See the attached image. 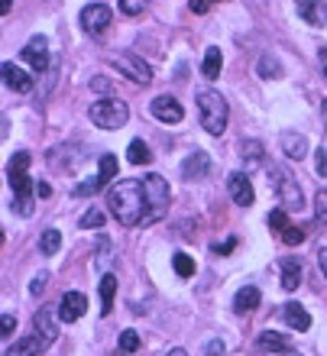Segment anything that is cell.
I'll return each mask as SVG.
<instances>
[{"label": "cell", "mask_w": 327, "mask_h": 356, "mask_svg": "<svg viewBox=\"0 0 327 356\" xmlns=\"http://www.w3.org/2000/svg\"><path fill=\"white\" fill-rule=\"evenodd\" d=\"M107 204H111V214L117 217V224L123 227L146 224V217H150V201H146L143 178H120L107 191Z\"/></svg>", "instance_id": "cell-1"}, {"label": "cell", "mask_w": 327, "mask_h": 356, "mask_svg": "<svg viewBox=\"0 0 327 356\" xmlns=\"http://www.w3.org/2000/svg\"><path fill=\"white\" fill-rule=\"evenodd\" d=\"M29 152H17L13 159H10L7 165V181L10 188L17 191V201H13V207H17L19 217H29L33 214V195H36V185L29 181Z\"/></svg>", "instance_id": "cell-2"}, {"label": "cell", "mask_w": 327, "mask_h": 356, "mask_svg": "<svg viewBox=\"0 0 327 356\" xmlns=\"http://www.w3.org/2000/svg\"><path fill=\"white\" fill-rule=\"evenodd\" d=\"M198 113H201V127H205L211 136H221L227 130V120H230V107H227L224 94L221 91H201L198 94Z\"/></svg>", "instance_id": "cell-3"}, {"label": "cell", "mask_w": 327, "mask_h": 356, "mask_svg": "<svg viewBox=\"0 0 327 356\" xmlns=\"http://www.w3.org/2000/svg\"><path fill=\"white\" fill-rule=\"evenodd\" d=\"M94 127H101V130H120L127 127L130 120V107L120 101V97H101V101L91 104V111H88Z\"/></svg>", "instance_id": "cell-4"}, {"label": "cell", "mask_w": 327, "mask_h": 356, "mask_svg": "<svg viewBox=\"0 0 327 356\" xmlns=\"http://www.w3.org/2000/svg\"><path fill=\"white\" fill-rule=\"evenodd\" d=\"M143 188H146V201H150V217H146V224H152V220H159V217L168 211L172 191H168L166 178L156 175V172H150V175L143 178Z\"/></svg>", "instance_id": "cell-5"}, {"label": "cell", "mask_w": 327, "mask_h": 356, "mask_svg": "<svg viewBox=\"0 0 327 356\" xmlns=\"http://www.w3.org/2000/svg\"><path fill=\"white\" fill-rule=\"evenodd\" d=\"M272 178V185H276V195H279L282 207L285 211H298L301 207V185H298V178L292 175L289 169H282V165H276V169L269 172Z\"/></svg>", "instance_id": "cell-6"}, {"label": "cell", "mask_w": 327, "mask_h": 356, "mask_svg": "<svg viewBox=\"0 0 327 356\" xmlns=\"http://www.w3.org/2000/svg\"><path fill=\"white\" fill-rule=\"evenodd\" d=\"M111 65L120 72V75H127L130 81H136V85H150L152 81V68L143 62L136 52H120V56H111Z\"/></svg>", "instance_id": "cell-7"}, {"label": "cell", "mask_w": 327, "mask_h": 356, "mask_svg": "<svg viewBox=\"0 0 327 356\" xmlns=\"http://www.w3.org/2000/svg\"><path fill=\"white\" fill-rule=\"evenodd\" d=\"M23 62H26L36 75H46L49 68H52L49 65V42H46V36H33L26 46H23Z\"/></svg>", "instance_id": "cell-8"}, {"label": "cell", "mask_w": 327, "mask_h": 356, "mask_svg": "<svg viewBox=\"0 0 327 356\" xmlns=\"http://www.w3.org/2000/svg\"><path fill=\"white\" fill-rule=\"evenodd\" d=\"M113 23V10L107 3H91V7L81 10V26L91 33V36H101L104 29Z\"/></svg>", "instance_id": "cell-9"}, {"label": "cell", "mask_w": 327, "mask_h": 356, "mask_svg": "<svg viewBox=\"0 0 327 356\" xmlns=\"http://www.w3.org/2000/svg\"><path fill=\"white\" fill-rule=\"evenodd\" d=\"M33 334L42 340V347H52L58 340V314L52 308H39L33 318Z\"/></svg>", "instance_id": "cell-10"}, {"label": "cell", "mask_w": 327, "mask_h": 356, "mask_svg": "<svg viewBox=\"0 0 327 356\" xmlns=\"http://www.w3.org/2000/svg\"><path fill=\"white\" fill-rule=\"evenodd\" d=\"M152 117L162 123H182L185 120V107H182L172 94H159V97L152 101Z\"/></svg>", "instance_id": "cell-11"}, {"label": "cell", "mask_w": 327, "mask_h": 356, "mask_svg": "<svg viewBox=\"0 0 327 356\" xmlns=\"http://www.w3.org/2000/svg\"><path fill=\"white\" fill-rule=\"evenodd\" d=\"M3 85L7 88H13L17 94H29L33 88H36V78L29 75V72H23L19 65H13V62H3Z\"/></svg>", "instance_id": "cell-12"}, {"label": "cell", "mask_w": 327, "mask_h": 356, "mask_svg": "<svg viewBox=\"0 0 327 356\" xmlns=\"http://www.w3.org/2000/svg\"><path fill=\"white\" fill-rule=\"evenodd\" d=\"M84 311H88V298H84L81 291H65V295H62V301H58V318L65 321V324L78 321Z\"/></svg>", "instance_id": "cell-13"}, {"label": "cell", "mask_w": 327, "mask_h": 356, "mask_svg": "<svg viewBox=\"0 0 327 356\" xmlns=\"http://www.w3.org/2000/svg\"><path fill=\"white\" fill-rule=\"evenodd\" d=\"M227 188H230V197H234V204L250 207L253 201H256V195H253V185H250V178H246V172H234V175L227 178Z\"/></svg>", "instance_id": "cell-14"}, {"label": "cell", "mask_w": 327, "mask_h": 356, "mask_svg": "<svg viewBox=\"0 0 327 356\" xmlns=\"http://www.w3.org/2000/svg\"><path fill=\"white\" fill-rule=\"evenodd\" d=\"M207 172H211L207 152H191V156L182 162V175H185L188 181H201V178H207Z\"/></svg>", "instance_id": "cell-15"}, {"label": "cell", "mask_w": 327, "mask_h": 356, "mask_svg": "<svg viewBox=\"0 0 327 356\" xmlns=\"http://www.w3.org/2000/svg\"><path fill=\"white\" fill-rule=\"evenodd\" d=\"M298 17L311 26H327V3L324 0H298Z\"/></svg>", "instance_id": "cell-16"}, {"label": "cell", "mask_w": 327, "mask_h": 356, "mask_svg": "<svg viewBox=\"0 0 327 356\" xmlns=\"http://www.w3.org/2000/svg\"><path fill=\"white\" fill-rule=\"evenodd\" d=\"M260 301H262L260 289H256V285H244V289L234 295V311L237 314H250V311L260 308Z\"/></svg>", "instance_id": "cell-17"}, {"label": "cell", "mask_w": 327, "mask_h": 356, "mask_svg": "<svg viewBox=\"0 0 327 356\" xmlns=\"http://www.w3.org/2000/svg\"><path fill=\"white\" fill-rule=\"evenodd\" d=\"M282 321H285L292 330H308L311 327V314L301 308V305H295V301H292V305H282Z\"/></svg>", "instance_id": "cell-18"}, {"label": "cell", "mask_w": 327, "mask_h": 356, "mask_svg": "<svg viewBox=\"0 0 327 356\" xmlns=\"http://www.w3.org/2000/svg\"><path fill=\"white\" fill-rule=\"evenodd\" d=\"M282 152L289 156V159H305L308 156V140L301 136V133H282Z\"/></svg>", "instance_id": "cell-19"}, {"label": "cell", "mask_w": 327, "mask_h": 356, "mask_svg": "<svg viewBox=\"0 0 327 356\" xmlns=\"http://www.w3.org/2000/svg\"><path fill=\"white\" fill-rule=\"evenodd\" d=\"M298 285H301V263L295 256H285V259H282V289L295 291Z\"/></svg>", "instance_id": "cell-20"}, {"label": "cell", "mask_w": 327, "mask_h": 356, "mask_svg": "<svg viewBox=\"0 0 327 356\" xmlns=\"http://www.w3.org/2000/svg\"><path fill=\"white\" fill-rule=\"evenodd\" d=\"M260 350H266V353H289V350H292V340L285 337V334L266 330V334H260Z\"/></svg>", "instance_id": "cell-21"}, {"label": "cell", "mask_w": 327, "mask_h": 356, "mask_svg": "<svg viewBox=\"0 0 327 356\" xmlns=\"http://www.w3.org/2000/svg\"><path fill=\"white\" fill-rule=\"evenodd\" d=\"M113 295H117V275L104 272V279H101V314L104 318L113 311Z\"/></svg>", "instance_id": "cell-22"}, {"label": "cell", "mask_w": 327, "mask_h": 356, "mask_svg": "<svg viewBox=\"0 0 327 356\" xmlns=\"http://www.w3.org/2000/svg\"><path fill=\"white\" fill-rule=\"evenodd\" d=\"M42 350H46V347H42V340L33 334V337L17 340V343H13V347H10L3 356H36V353H42Z\"/></svg>", "instance_id": "cell-23"}, {"label": "cell", "mask_w": 327, "mask_h": 356, "mask_svg": "<svg viewBox=\"0 0 327 356\" xmlns=\"http://www.w3.org/2000/svg\"><path fill=\"white\" fill-rule=\"evenodd\" d=\"M221 65H224V56H221V49H207L205 65H201V75H205L207 81H214V78L221 75Z\"/></svg>", "instance_id": "cell-24"}, {"label": "cell", "mask_w": 327, "mask_h": 356, "mask_svg": "<svg viewBox=\"0 0 327 356\" xmlns=\"http://www.w3.org/2000/svg\"><path fill=\"white\" fill-rule=\"evenodd\" d=\"M58 246H62V234H58L56 227L42 230V236H39V253H42V256H56Z\"/></svg>", "instance_id": "cell-25"}, {"label": "cell", "mask_w": 327, "mask_h": 356, "mask_svg": "<svg viewBox=\"0 0 327 356\" xmlns=\"http://www.w3.org/2000/svg\"><path fill=\"white\" fill-rule=\"evenodd\" d=\"M240 159H244L246 172H253V169H256V165L262 162V143H260V140L244 143V152H240Z\"/></svg>", "instance_id": "cell-26"}, {"label": "cell", "mask_w": 327, "mask_h": 356, "mask_svg": "<svg viewBox=\"0 0 327 356\" xmlns=\"http://www.w3.org/2000/svg\"><path fill=\"white\" fill-rule=\"evenodd\" d=\"M127 159H130L133 165H146V162H152V152L143 140H133L130 146H127Z\"/></svg>", "instance_id": "cell-27"}, {"label": "cell", "mask_w": 327, "mask_h": 356, "mask_svg": "<svg viewBox=\"0 0 327 356\" xmlns=\"http://www.w3.org/2000/svg\"><path fill=\"white\" fill-rule=\"evenodd\" d=\"M172 269H175L178 279H191V275H195V259L188 253H175L172 256Z\"/></svg>", "instance_id": "cell-28"}, {"label": "cell", "mask_w": 327, "mask_h": 356, "mask_svg": "<svg viewBox=\"0 0 327 356\" xmlns=\"http://www.w3.org/2000/svg\"><path fill=\"white\" fill-rule=\"evenodd\" d=\"M282 243L285 246H301L305 243V240H308V230H305V227H295V224H289L285 227V230H282Z\"/></svg>", "instance_id": "cell-29"}, {"label": "cell", "mask_w": 327, "mask_h": 356, "mask_svg": "<svg viewBox=\"0 0 327 356\" xmlns=\"http://www.w3.org/2000/svg\"><path fill=\"white\" fill-rule=\"evenodd\" d=\"M111 263H113V246L107 236H101V240H97V259H94V266H97V269H107Z\"/></svg>", "instance_id": "cell-30"}, {"label": "cell", "mask_w": 327, "mask_h": 356, "mask_svg": "<svg viewBox=\"0 0 327 356\" xmlns=\"http://www.w3.org/2000/svg\"><path fill=\"white\" fill-rule=\"evenodd\" d=\"M97 175H101L104 185H111L113 178H117V156H111V152L101 156V172H97Z\"/></svg>", "instance_id": "cell-31"}, {"label": "cell", "mask_w": 327, "mask_h": 356, "mask_svg": "<svg viewBox=\"0 0 327 356\" xmlns=\"http://www.w3.org/2000/svg\"><path fill=\"white\" fill-rule=\"evenodd\" d=\"M314 227H327V191L324 188L314 195Z\"/></svg>", "instance_id": "cell-32"}, {"label": "cell", "mask_w": 327, "mask_h": 356, "mask_svg": "<svg viewBox=\"0 0 327 356\" xmlns=\"http://www.w3.org/2000/svg\"><path fill=\"white\" fill-rule=\"evenodd\" d=\"M260 75L262 78H282V65L272 56H262L260 58Z\"/></svg>", "instance_id": "cell-33"}, {"label": "cell", "mask_w": 327, "mask_h": 356, "mask_svg": "<svg viewBox=\"0 0 327 356\" xmlns=\"http://www.w3.org/2000/svg\"><path fill=\"white\" fill-rule=\"evenodd\" d=\"M120 350L123 353H136V350H140V334H136V330H123L120 334Z\"/></svg>", "instance_id": "cell-34"}, {"label": "cell", "mask_w": 327, "mask_h": 356, "mask_svg": "<svg viewBox=\"0 0 327 356\" xmlns=\"http://www.w3.org/2000/svg\"><path fill=\"white\" fill-rule=\"evenodd\" d=\"M81 227H84V230H91V227L97 230V227H104V214L97 211V207H91V211H84V214H81Z\"/></svg>", "instance_id": "cell-35"}, {"label": "cell", "mask_w": 327, "mask_h": 356, "mask_svg": "<svg viewBox=\"0 0 327 356\" xmlns=\"http://www.w3.org/2000/svg\"><path fill=\"white\" fill-rule=\"evenodd\" d=\"M269 227H276V230H285V227H289V214H285V207H279V211H272L269 214Z\"/></svg>", "instance_id": "cell-36"}, {"label": "cell", "mask_w": 327, "mask_h": 356, "mask_svg": "<svg viewBox=\"0 0 327 356\" xmlns=\"http://www.w3.org/2000/svg\"><path fill=\"white\" fill-rule=\"evenodd\" d=\"M104 188V181H101V175L97 178H91V181H81V185L75 188V195H94V191H101Z\"/></svg>", "instance_id": "cell-37"}, {"label": "cell", "mask_w": 327, "mask_h": 356, "mask_svg": "<svg viewBox=\"0 0 327 356\" xmlns=\"http://www.w3.org/2000/svg\"><path fill=\"white\" fill-rule=\"evenodd\" d=\"M143 7H146V0H120V10L127 13V17H136V13H143Z\"/></svg>", "instance_id": "cell-38"}, {"label": "cell", "mask_w": 327, "mask_h": 356, "mask_svg": "<svg viewBox=\"0 0 327 356\" xmlns=\"http://www.w3.org/2000/svg\"><path fill=\"white\" fill-rule=\"evenodd\" d=\"M314 169H318V175L327 178V146H321V149L314 152Z\"/></svg>", "instance_id": "cell-39"}, {"label": "cell", "mask_w": 327, "mask_h": 356, "mask_svg": "<svg viewBox=\"0 0 327 356\" xmlns=\"http://www.w3.org/2000/svg\"><path fill=\"white\" fill-rule=\"evenodd\" d=\"M237 250V240L230 236V240H224V243H214V253L217 256H227V253H234Z\"/></svg>", "instance_id": "cell-40"}, {"label": "cell", "mask_w": 327, "mask_h": 356, "mask_svg": "<svg viewBox=\"0 0 327 356\" xmlns=\"http://www.w3.org/2000/svg\"><path fill=\"white\" fill-rule=\"evenodd\" d=\"M0 324H3V337H10V334L17 330V318H13V314H3V318H0Z\"/></svg>", "instance_id": "cell-41"}, {"label": "cell", "mask_w": 327, "mask_h": 356, "mask_svg": "<svg viewBox=\"0 0 327 356\" xmlns=\"http://www.w3.org/2000/svg\"><path fill=\"white\" fill-rule=\"evenodd\" d=\"M224 340H211V343H207V356H224Z\"/></svg>", "instance_id": "cell-42"}, {"label": "cell", "mask_w": 327, "mask_h": 356, "mask_svg": "<svg viewBox=\"0 0 327 356\" xmlns=\"http://www.w3.org/2000/svg\"><path fill=\"white\" fill-rule=\"evenodd\" d=\"M188 7H191V13H207V10H211V0H191Z\"/></svg>", "instance_id": "cell-43"}, {"label": "cell", "mask_w": 327, "mask_h": 356, "mask_svg": "<svg viewBox=\"0 0 327 356\" xmlns=\"http://www.w3.org/2000/svg\"><path fill=\"white\" fill-rule=\"evenodd\" d=\"M29 291H33V295H42V291H46V275H36L33 285H29Z\"/></svg>", "instance_id": "cell-44"}, {"label": "cell", "mask_w": 327, "mask_h": 356, "mask_svg": "<svg viewBox=\"0 0 327 356\" xmlns=\"http://www.w3.org/2000/svg\"><path fill=\"white\" fill-rule=\"evenodd\" d=\"M318 266H321V272L327 275V246H321L318 250Z\"/></svg>", "instance_id": "cell-45"}, {"label": "cell", "mask_w": 327, "mask_h": 356, "mask_svg": "<svg viewBox=\"0 0 327 356\" xmlns=\"http://www.w3.org/2000/svg\"><path fill=\"white\" fill-rule=\"evenodd\" d=\"M36 195L39 197H49V195H52V188H49L46 181H39V185H36Z\"/></svg>", "instance_id": "cell-46"}, {"label": "cell", "mask_w": 327, "mask_h": 356, "mask_svg": "<svg viewBox=\"0 0 327 356\" xmlns=\"http://www.w3.org/2000/svg\"><path fill=\"white\" fill-rule=\"evenodd\" d=\"M10 7H13V0H0V13H10Z\"/></svg>", "instance_id": "cell-47"}, {"label": "cell", "mask_w": 327, "mask_h": 356, "mask_svg": "<svg viewBox=\"0 0 327 356\" xmlns=\"http://www.w3.org/2000/svg\"><path fill=\"white\" fill-rule=\"evenodd\" d=\"M166 356H188V353H185V350H168Z\"/></svg>", "instance_id": "cell-48"}, {"label": "cell", "mask_w": 327, "mask_h": 356, "mask_svg": "<svg viewBox=\"0 0 327 356\" xmlns=\"http://www.w3.org/2000/svg\"><path fill=\"white\" fill-rule=\"evenodd\" d=\"M279 356H301V353H295V350H289V353H279Z\"/></svg>", "instance_id": "cell-49"}, {"label": "cell", "mask_w": 327, "mask_h": 356, "mask_svg": "<svg viewBox=\"0 0 327 356\" xmlns=\"http://www.w3.org/2000/svg\"><path fill=\"white\" fill-rule=\"evenodd\" d=\"M324 120H327V97H324Z\"/></svg>", "instance_id": "cell-50"}, {"label": "cell", "mask_w": 327, "mask_h": 356, "mask_svg": "<svg viewBox=\"0 0 327 356\" xmlns=\"http://www.w3.org/2000/svg\"><path fill=\"white\" fill-rule=\"evenodd\" d=\"M324 75H327V65H324Z\"/></svg>", "instance_id": "cell-51"}, {"label": "cell", "mask_w": 327, "mask_h": 356, "mask_svg": "<svg viewBox=\"0 0 327 356\" xmlns=\"http://www.w3.org/2000/svg\"><path fill=\"white\" fill-rule=\"evenodd\" d=\"M211 3H217V0H211Z\"/></svg>", "instance_id": "cell-52"}]
</instances>
